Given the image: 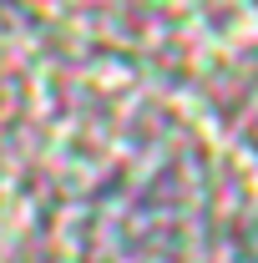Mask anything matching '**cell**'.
I'll list each match as a JSON object with an SVG mask.
<instances>
[{
  "mask_svg": "<svg viewBox=\"0 0 258 263\" xmlns=\"http://www.w3.org/2000/svg\"><path fill=\"white\" fill-rule=\"evenodd\" d=\"M243 263H258V223H253V233H248V253H243Z\"/></svg>",
  "mask_w": 258,
  "mask_h": 263,
  "instance_id": "1",
  "label": "cell"
}]
</instances>
